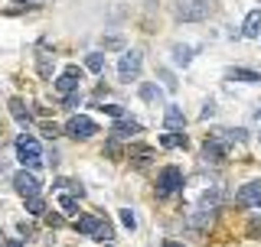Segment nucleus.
<instances>
[{"instance_id": "obj_1", "label": "nucleus", "mask_w": 261, "mask_h": 247, "mask_svg": "<svg viewBox=\"0 0 261 247\" xmlns=\"http://www.w3.org/2000/svg\"><path fill=\"white\" fill-rule=\"evenodd\" d=\"M16 156H20V163L27 169H39L43 166V143L30 134H20L16 137Z\"/></svg>"}, {"instance_id": "obj_18", "label": "nucleus", "mask_w": 261, "mask_h": 247, "mask_svg": "<svg viewBox=\"0 0 261 247\" xmlns=\"http://www.w3.org/2000/svg\"><path fill=\"white\" fill-rule=\"evenodd\" d=\"M85 65H88V72L101 75V72H105V52H88L85 55Z\"/></svg>"}, {"instance_id": "obj_6", "label": "nucleus", "mask_w": 261, "mask_h": 247, "mask_svg": "<svg viewBox=\"0 0 261 247\" xmlns=\"http://www.w3.org/2000/svg\"><path fill=\"white\" fill-rule=\"evenodd\" d=\"M65 134L72 140H92L98 134V123L92 117H85V114H75V117H69V123H65Z\"/></svg>"}, {"instance_id": "obj_5", "label": "nucleus", "mask_w": 261, "mask_h": 247, "mask_svg": "<svg viewBox=\"0 0 261 247\" xmlns=\"http://www.w3.org/2000/svg\"><path fill=\"white\" fill-rule=\"evenodd\" d=\"M141 62H144L141 49H130V52H124V55H121V62H118V78L124 81V85L137 81V75H141Z\"/></svg>"}, {"instance_id": "obj_17", "label": "nucleus", "mask_w": 261, "mask_h": 247, "mask_svg": "<svg viewBox=\"0 0 261 247\" xmlns=\"http://www.w3.org/2000/svg\"><path fill=\"white\" fill-rule=\"evenodd\" d=\"M36 55H39V75H43V78H53V59H49L46 46H39Z\"/></svg>"}, {"instance_id": "obj_8", "label": "nucleus", "mask_w": 261, "mask_h": 247, "mask_svg": "<svg viewBox=\"0 0 261 247\" xmlns=\"http://www.w3.org/2000/svg\"><path fill=\"white\" fill-rule=\"evenodd\" d=\"M13 189L23 195V199H30V195H39V179L33 176V172L23 169V172H16V176H13Z\"/></svg>"}, {"instance_id": "obj_29", "label": "nucleus", "mask_w": 261, "mask_h": 247, "mask_svg": "<svg viewBox=\"0 0 261 247\" xmlns=\"http://www.w3.org/2000/svg\"><path fill=\"white\" fill-rule=\"evenodd\" d=\"M105 46H108V49H124V39H121V36H108Z\"/></svg>"}, {"instance_id": "obj_16", "label": "nucleus", "mask_w": 261, "mask_h": 247, "mask_svg": "<svg viewBox=\"0 0 261 247\" xmlns=\"http://www.w3.org/2000/svg\"><path fill=\"white\" fill-rule=\"evenodd\" d=\"M160 146H167V150H179V146H186V134H163L160 137Z\"/></svg>"}, {"instance_id": "obj_22", "label": "nucleus", "mask_w": 261, "mask_h": 247, "mask_svg": "<svg viewBox=\"0 0 261 247\" xmlns=\"http://www.w3.org/2000/svg\"><path fill=\"white\" fill-rule=\"evenodd\" d=\"M27 211H30V215H43V211H46V202L39 199V195H30V199H27Z\"/></svg>"}, {"instance_id": "obj_10", "label": "nucleus", "mask_w": 261, "mask_h": 247, "mask_svg": "<svg viewBox=\"0 0 261 247\" xmlns=\"http://www.w3.org/2000/svg\"><path fill=\"white\" fill-rule=\"evenodd\" d=\"M153 160V150L144 143H130V169H147Z\"/></svg>"}, {"instance_id": "obj_25", "label": "nucleus", "mask_w": 261, "mask_h": 247, "mask_svg": "<svg viewBox=\"0 0 261 247\" xmlns=\"http://www.w3.org/2000/svg\"><path fill=\"white\" fill-rule=\"evenodd\" d=\"M59 202H62V211H69V215H75V211H79V202L72 199L69 192H65V195H59Z\"/></svg>"}, {"instance_id": "obj_11", "label": "nucleus", "mask_w": 261, "mask_h": 247, "mask_svg": "<svg viewBox=\"0 0 261 247\" xmlns=\"http://www.w3.org/2000/svg\"><path fill=\"white\" fill-rule=\"evenodd\" d=\"M137 134H141V123H137V120L114 117V130H111V137H137Z\"/></svg>"}, {"instance_id": "obj_3", "label": "nucleus", "mask_w": 261, "mask_h": 247, "mask_svg": "<svg viewBox=\"0 0 261 247\" xmlns=\"http://www.w3.org/2000/svg\"><path fill=\"white\" fill-rule=\"evenodd\" d=\"M75 231L79 234H88V237H98V241H111L114 231L108 221H101L98 215H79L75 218Z\"/></svg>"}, {"instance_id": "obj_9", "label": "nucleus", "mask_w": 261, "mask_h": 247, "mask_svg": "<svg viewBox=\"0 0 261 247\" xmlns=\"http://www.w3.org/2000/svg\"><path fill=\"white\" fill-rule=\"evenodd\" d=\"M239 202L248 208H261V179H251L239 189Z\"/></svg>"}, {"instance_id": "obj_27", "label": "nucleus", "mask_w": 261, "mask_h": 247, "mask_svg": "<svg viewBox=\"0 0 261 247\" xmlns=\"http://www.w3.org/2000/svg\"><path fill=\"white\" fill-rule=\"evenodd\" d=\"M101 111L108 114V117H124V111H121L118 104H101Z\"/></svg>"}, {"instance_id": "obj_24", "label": "nucleus", "mask_w": 261, "mask_h": 247, "mask_svg": "<svg viewBox=\"0 0 261 247\" xmlns=\"http://www.w3.org/2000/svg\"><path fill=\"white\" fill-rule=\"evenodd\" d=\"M121 225H124L127 231H134V228H137V218H134V211H130V208H121Z\"/></svg>"}, {"instance_id": "obj_14", "label": "nucleus", "mask_w": 261, "mask_h": 247, "mask_svg": "<svg viewBox=\"0 0 261 247\" xmlns=\"http://www.w3.org/2000/svg\"><path fill=\"white\" fill-rule=\"evenodd\" d=\"M242 33L248 39H255L258 33H261V10H251L248 16H245V26H242Z\"/></svg>"}, {"instance_id": "obj_15", "label": "nucleus", "mask_w": 261, "mask_h": 247, "mask_svg": "<svg viewBox=\"0 0 261 247\" xmlns=\"http://www.w3.org/2000/svg\"><path fill=\"white\" fill-rule=\"evenodd\" d=\"M225 78L228 81H261V72H255V69H228Z\"/></svg>"}, {"instance_id": "obj_2", "label": "nucleus", "mask_w": 261, "mask_h": 247, "mask_svg": "<svg viewBox=\"0 0 261 247\" xmlns=\"http://www.w3.org/2000/svg\"><path fill=\"white\" fill-rule=\"evenodd\" d=\"M183 192V169L179 166H163L157 176V195L160 199H173Z\"/></svg>"}, {"instance_id": "obj_19", "label": "nucleus", "mask_w": 261, "mask_h": 247, "mask_svg": "<svg viewBox=\"0 0 261 247\" xmlns=\"http://www.w3.org/2000/svg\"><path fill=\"white\" fill-rule=\"evenodd\" d=\"M163 120H167V127H170V130L183 127V111H179L176 104H170V108H167V117H163Z\"/></svg>"}, {"instance_id": "obj_20", "label": "nucleus", "mask_w": 261, "mask_h": 247, "mask_svg": "<svg viewBox=\"0 0 261 247\" xmlns=\"http://www.w3.org/2000/svg\"><path fill=\"white\" fill-rule=\"evenodd\" d=\"M196 55V49L193 46H173V62H179V65H186Z\"/></svg>"}, {"instance_id": "obj_4", "label": "nucleus", "mask_w": 261, "mask_h": 247, "mask_svg": "<svg viewBox=\"0 0 261 247\" xmlns=\"http://www.w3.org/2000/svg\"><path fill=\"white\" fill-rule=\"evenodd\" d=\"M176 20L179 23H199V20H206L209 16V0H176Z\"/></svg>"}, {"instance_id": "obj_23", "label": "nucleus", "mask_w": 261, "mask_h": 247, "mask_svg": "<svg viewBox=\"0 0 261 247\" xmlns=\"http://www.w3.org/2000/svg\"><path fill=\"white\" fill-rule=\"evenodd\" d=\"M222 137H225V140H232V143H245V140H248V134H245L242 127H235V130H222Z\"/></svg>"}, {"instance_id": "obj_32", "label": "nucleus", "mask_w": 261, "mask_h": 247, "mask_svg": "<svg viewBox=\"0 0 261 247\" xmlns=\"http://www.w3.org/2000/svg\"><path fill=\"white\" fill-rule=\"evenodd\" d=\"M16 4H36V0H16Z\"/></svg>"}, {"instance_id": "obj_28", "label": "nucleus", "mask_w": 261, "mask_h": 247, "mask_svg": "<svg viewBox=\"0 0 261 247\" xmlns=\"http://www.w3.org/2000/svg\"><path fill=\"white\" fill-rule=\"evenodd\" d=\"M43 137H59V127H56V123H43Z\"/></svg>"}, {"instance_id": "obj_34", "label": "nucleus", "mask_w": 261, "mask_h": 247, "mask_svg": "<svg viewBox=\"0 0 261 247\" xmlns=\"http://www.w3.org/2000/svg\"><path fill=\"white\" fill-rule=\"evenodd\" d=\"M0 241H4V234H0Z\"/></svg>"}, {"instance_id": "obj_21", "label": "nucleus", "mask_w": 261, "mask_h": 247, "mask_svg": "<svg viewBox=\"0 0 261 247\" xmlns=\"http://www.w3.org/2000/svg\"><path fill=\"white\" fill-rule=\"evenodd\" d=\"M137 95H141V101H157L160 88H157V85H150V81H144V85L137 88Z\"/></svg>"}, {"instance_id": "obj_31", "label": "nucleus", "mask_w": 261, "mask_h": 247, "mask_svg": "<svg viewBox=\"0 0 261 247\" xmlns=\"http://www.w3.org/2000/svg\"><path fill=\"white\" fill-rule=\"evenodd\" d=\"M46 225H49V228H59V225H62V215H49Z\"/></svg>"}, {"instance_id": "obj_12", "label": "nucleus", "mask_w": 261, "mask_h": 247, "mask_svg": "<svg viewBox=\"0 0 261 247\" xmlns=\"http://www.w3.org/2000/svg\"><path fill=\"white\" fill-rule=\"evenodd\" d=\"M202 153H206L209 160H222V156L228 153V146H225L219 137H206V143H202Z\"/></svg>"}, {"instance_id": "obj_33", "label": "nucleus", "mask_w": 261, "mask_h": 247, "mask_svg": "<svg viewBox=\"0 0 261 247\" xmlns=\"http://www.w3.org/2000/svg\"><path fill=\"white\" fill-rule=\"evenodd\" d=\"M258 117H261V108H258Z\"/></svg>"}, {"instance_id": "obj_13", "label": "nucleus", "mask_w": 261, "mask_h": 247, "mask_svg": "<svg viewBox=\"0 0 261 247\" xmlns=\"http://www.w3.org/2000/svg\"><path fill=\"white\" fill-rule=\"evenodd\" d=\"M7 108H10V114H13L16 123H30V120H33V117H30V108L23 104V98H10V104H7Z\"/></svg>"}, {"instance_id": "obj_26", "label": "nucleus", "mask_w": 261, "mask_h": 247, "mask_svg": "<svg viewBox=\"0 0 261 247\" xmlns=\"http://www.w3.org/2000/svg\"><path fill=\"white\" fill-rule=\"evenodd\" d=\"M157 75L163 78V85H167V88H170V91H176V78H173V72H167V69H160V72H157Z\"/></svg>"}, {"instance_id": "obj_7", "label": "nucleus", "mask_w": 261, "mask_h": 247, "mask_svg": "<svg viewBox=\"0 0 261 247\" xmlns=\"http://www.w3.org/2000/svg\"><path fill=\"white\" fill-rule=\"evenodd\" d=\"M79 85H82V72H79V65H69V69H65L62 75L53 81V88H56L59 95H69V91H75Z\"/></svg>"}, {"instance_id": "obj_30", "label": "nucleus", "mask_w": 261, "mask_h": 247, "mask_svg": "<svg viewBox=\"0 0 261 247\" xmlns=\"http://www.w3.org/2000/svg\"><path fill=\"white\" fill-rule=\"evenodd\" d=\"M65 104H69V108H75V104H79V88H75V91H69V95H65Z\"/></svg>"}]
</instances>
